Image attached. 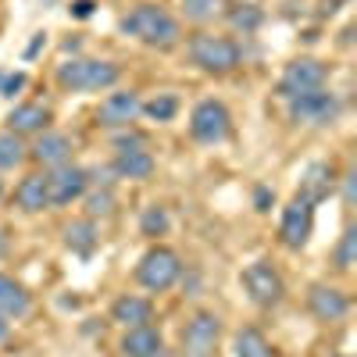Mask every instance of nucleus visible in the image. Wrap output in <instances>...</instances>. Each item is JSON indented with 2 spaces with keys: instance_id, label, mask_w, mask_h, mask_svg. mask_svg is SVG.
I'll use <instances>...</instances> for the list:
<instances>
[{
  "instance_id": "18",
  "label": "nucleus",
  "mask_w": 357,
  "mask_h": 357,
  "mask_svg": "<svg viewBox=\"0 0 357 357\" xmlns=\"http://www.w3.org/2000/svg\"><path fill=\"white\" fill-rule=\"evenodd\" d=\"M15 204H18V211H25V215L47 211V207H50V197H47V172L25 175L22 183L15 186Z\"/></svg>"
},
{
  "instance_id": "27",
  "label": "nucleus",
  "mask_w": 357,
  "mask_h": 357,
  "mask_svg": "<svg viewBox=\"0 0 357 357\" xmlns=\"http://www.w3.org/2000/svg\"><path fill=\"white\" fill-rule=\"evenodd\" d=\"M333 264L340 272H350L357 264V229H343L340 243H336V254H333Z\"/></svg>"
},
{
  "instance_id": "13",
  "label": "nucleus",
  "mask_w": 357,
  "mask_h": 357,
  "mask_svg": "<svg viewBox=\"0 0 357 357\" xmlns=\"http://www.w3.org/2000/svg\"><path fill=\"white\" fill-rule=\"evenodd\" d=\"M72 151H75V143H72L68 132L43 129L36 136V143L29 146V158H33L36 165H43V168H57V165H68L72 161Z\"/></svg>"
},
{
  "instance_id": "35",
  "label": "nucleus",
  "mask_w": 357,
  "mask_h": 357,
  "mask_svg": "<svg viewBox=\"0 0 357 357\" xmlns=\"http://www.w3.org/2000/svg\"><path fill=\"white\" fill-rule=\"evenodd\" d=\"M8 250H11V236H8V229H4V225H0V257H4Z\"/></svg>"
},
{
  "instance_id": "7",
  "label": "nucleus",
  "mask_w": 357,
  "mask_h": 357,
  "mask_svg": "<svg viewBox=\"0 0 357 357\" xmlns=\"http://www.w3.org/2000/svg\"><path fill=\"white\" fill-rule=\"evenodd\" d=\"M247 296H250V304L257 307H275L282 296H286V282L279 275V268L272 261H254L243 268V275H240Z\"/></svg>"
},
{
  "instance_id": "20",
  "label": "nucleus",
  "mask_w": 357,
  "mask_h": 357,
  "mask_svg": "<svg viewBox=\"0 0 357 357\" xmlns=\"http://www.w3.org/2000/svg\"><path fill=\"white\" fill-rule=\"evenodd\" d=\"M29 311H33V293H29L18 279L0 272V314H4L8 321H18Z\"/></svg>"
},
{
  "instance_id": "34",
  "label": "nucleus",
  "mask_w": 357,
  "mask_h": 357,
  "mask_svg": "<svg viewBox=\"0 0 357 357\" xmlns=\"http://www.w3.org/2000/svg\"><path fill=\"white\" fill-rule=\"evenodd\" d=\"M93 0H75V4H72V18H89V15H93Z\"/></svg>"
},
{
  "instance_id": "33",
  "label": "nucleus",
  "mask_w": 357,
  "mask_h": 357,
  "mask_svg": "<svg viewBox=\"0 0 357 357\" xmlns=\"http://www.w3.org/2000/svg\"><path fill=\"white\" fill-rule=\"evenodd\" d=\"M354 183H357V172L350 168V172L343 175V204H347V207H354Z\"/></svg>"
},
{
  "instance_id": "23",
  "label": "nucleus",
  "mask_w": 357,
  "mask_h": 357,
  "mask_svg": "<svg viewBox=\"0 0 357 357\" xmlns=\"http://www.w3.org/2000/svg\"><path fill=\"white\" fill-rule=\"evenodd\" d=\"M236 357H279L275 347L268 343V336L261 329H254V325H243L240 333H236Z\"/></svg>"
},
{
  "instance_id": "30",
  "label": "nucleus",
  "mask_w": 357,
  "mask_h": 357,
  "mask_svg": "<svg viewBox=\"0 0 357 357\" xmlns=\"http://www.w3.org/2000/svg\"><path fill=\"white\" fill-rule=\"evenodd\" d=\"M168 225H172V218H168L165 207H158V204H151V207L143 211V218H139L143 236H165V232H168Z\"/></svg>"
},
{
  "instance_id": "29",
  "label": "nucleus",
  "mask_w": 357,
  "mask_h": 357,
  "mask_svg": "<svg viewBox=\"0 0 357 357\" xmlns=\"http://www.w3.org/2000/svg\"><path fill=\"white\" fill-rule=\"evenodd\" d=\"M225 18H229V25H232V29H243V33H254V29L264 22V15H261L257 8H250V4L225 8Z\"/></svg>"
},
{
  "instance_id": "39",
  "label": "nucleus",
  "mask_w": 357,
  "mask_h": 357,
  "mask_svg": "<svg viewBox=\"0 0 357 357\" xmlns=\"http://www.w3.org/2000/svg\"><path fill=\"white\" fill-rule=\"evenodd\" d=\"M0 197H4V183H0Z\"/></svg>"
},
{
  "instance_id": "11",
  "label": "nucleus",
  "mask_w": 357,
  "mask_h": 357,
  "mask_svg": "<svg viewBox=\"0 0 357 357\" xmlns=\"http://www.w3.org/2000/svg\"><path fill=\"white\" fill-rule=\"evenodd\" d=\"M143 114V100H139V93L136 89H114V93H107L104 100H100V107H97V122L104 126V129H129L136 118Z\"/></svg>"
},
{
  "instance_id": "6",
  "label": "nucleus",
  "mask_w": 357,
  "mask_h": 357,
  "mask_svg": "<svg viewBox=\"0 0 357 357\" xmlns=\"http://www.w3.org/2000/svg\"><path fill=\"white\" fill-rule=\"evenodd\" d=\"M286 111H289V118L296 126H333L336 118H340V111H343V104H340V97L333 93V89H311V93H301V97H293V100H286Z\"/></svg>"
},
{
  "instance_id": "3",
  "label": "nucleus",
  "mask_w": 357,
  "mask_h": 357,
  "mask_svg": "<svg viewBox=\"0 0 357 357\" xmlns=\"http://www.w3.org/2000/svg\"><path fill=\"white\" fill-rule=\"evenodd\" d=\"M190 61L207 75H229L243 65V50L232 36L197 33V36H190Z\"/></svg>"
},
{
  "instance_id": "2",
  "label": "nucleus",
  "mask_w": 357,
  "mask_h": 357,
  "mask_svg": "<svg viewBox=\"0 0 357 357\" xmlns=\"http://www.w3.org/2000/svg\"><path fill=\"white\" fill-rule=\"evenodd\" d=\"M118 79H122V65L107 61V57H72V61L57 65V86L65 93H100Z\"/></svg>"
},
{
  "instance_id": "26",
  "label": "nucleus",
  "mask_w": 357,
  "mask_h": 357,
  "mask_svg": "<svg viewBox=\"0 0 357 357\" xmlns=\"http://www.w3.org/2000/svg\"><path fill=\"white\" fill-rule=\"evenodd\" d=\"M143 114L151 122H172L178 114V97L175 93H158L154 100H143Z\"/></svg>"
},
{
  "instance_id": "25",
  "label": "nucleus",
  "mask_w": 357,
  "mask_h": 357,
  "mask_svg": "<svg viewBox=\"0 0 357 357\" xmlns=\"http://www.w3.org/2000/svg\"><path fill=\"white\" fill-rule=\"evenodd\" d=\"M229 8V0H183V18L186 22H197V25H207L222 18Z\"/></svg>"
},
{
  "instance_id": "15",
  "label": "nucleus",
  "mask_w": 357,
  "mask_h": 357,
  "mask_svg": "<svg viewBox=\"0 0 357 357\" xmlns=\"http://www.w3.org/2000/svg\"><path fill=\"white\" fill-rule=\"evenodd\" d=\"M118 350H122V357H161L165 354V336H161V329H154L151 321L132 325V329H126Z\"/></svg>"
},
{
  "instance_id": "10",
  "label": "nucleus",
  "mask_w": 357,
  "mask_h": 357,
  "mask_svg": "<svg viewBox=\"0 0 357 357\" xmlns=\"http://www.w3.org/2000/svg\"><path fill=\"white\" fill-rule=\"evenodd\" d=\"M222 340V318L215 311H197L183 329V357H215Z\"/></svg>"
},
{
  "instance_id": "16",
  "label": "nucleus",
  "mask_w": 357,
  "mask_h": 357,
  "mask_svg": "<svg viewBox=\"0 0 357 357\" xmlns=\"http://www.w3.org/2000/svg\"><path fill=\"white\" fill-rule=\"evenodd\" d=\"M333 190H336V168H333L329 161H314V165L304 168L301 190H296V193L307 197L311 204H321V200L333 197Z\"/></svg>"
},
{
  "instance_id": "22",
  "label": "nucleus",
  "mask_w": 357,
  "mask_h": 357,
  "mask_svg": "<svg viewBox=\"0 0 357 357\" xmlns=\"http://www.w3.org/2000/svg\"><path fill=\"white\" fill-rule=\"evenodd\" d=\"M97 240H100V232H97V222L93 218H79L72 225H65V243L68 250H75L79 257H89L97 250Z\"/></svg>"
},
{
  "instance_id": "1",
  "label": "nucleus",
  "mask_w": 357,
  "mask_h": 357,
  "mask_svg": "<svg viewBox=\"0 0 357 357\" xmlns=\"http://www.w3.org/2000/svg\"><path fill=\"white\" fill-rule=\"evenodd\" d=\"M118 29H122L126 36H132L136 43L143 47H158V50H168L175 47L178 40H183V25H178V18L161 8V4H136L132 11H126L122 18H118Z\"/></svg>"
},
{
  "instance_id": "32",
  "label": "nucleus",
  "mask_w": 357,
  "mask_h": 357,
  "mask_svg": "<svg viewBox=\"0 0 357 357\" xmlns=\"http://www.w3.org/2000/svg\"><path fill=\"white\" fill-rule=\"evenodd\" d=\"M139 146H146V139L136 136V132H118L114 136V151H139Z\"/></svg>"
},
{
  "instance_id": "28",
  "label": "nucleus",
  "mask_w": 357,
  "mask_h": 357,
  "mask_svg": "<svg viewBox=\"0 0 357 357\" xmlns=\"http://www.w3.org/2000/svg\"><path fill=\"white\" fill-rule=\"evenodd\" d=\"M82 200H86V218H104V215H111L114 211V193H111V186H104V190H93V193H82Z\"/></svg>"
},
{
  "instance_id": "5",
  "label": "nucleus",
  "mask_w": 357,
  "mask_h": 357,
  "mask_svg": "<svg viewBox=\"0 0 357 357\" xmlns=\"http://www.w3.org/2000/svg\"><path fill=\"white\" fill-rule=\"evenodd\" d=\"M190 136H193L197 143H204V146L225 143V139L232 136V111H229L222 100H215V97L200 100V104L193 107V114H190Z\"/></svg>"
},
{
  "instance_id": "36",
  "label": "nucleus",
  "mask_w": 357,
  "mask_h": 357,
  "mask_svg": "<svg viewBox=\"0 0 357 357\" xmlns=\"http://www.w3.org/2000/svg\"><path fill=\"white\" fill-rule=\"evenodd\" d=\"M268 204H272V193H268V190H257V211H268Z\"/></svg>"
},
{
  "instance_id": "9",
  "label": "nucleus",
  "mask_w": 357,
  "mask_h": 357,
  "mask_svg": "<svg viewBox=\"0 0 357 357\" xmlns=\"http://www.w3.org/2000/svg\"><path fill=\"white\" fill-rule=\"evenodd\" d=\"M325 79H329V72H325V65L318 61V57H293V61L282 68L275 89H279L282 100H293L301 93H311V89H321Z\"/></svg>"
},
{
  "instance_id": "12",
  "label": "nucleus",
  "mask_w": 357,
  "mask_h": 357,
  "mask_svg": "<svg viewBox=\"0 0 357 357\" xmlns=\"http://www.w3.org/2000/svg\"><path fill=\"white\" fill-rule=\"evenodd\" d=\"M86 190H89L86 168H79V165H72V161L47 172V197H50V207H68V204L82 200Z\"/></svg>"
},
{
  "instance_id": "37",
  "label": "nucleus",
  "mask_w": 357,
  "mask_h": 357,
  "mask_svg": "<svg viewBox=\"0 0 357 357\" xmlns=\"http://www.w3.org/2000/svg\"><path fill=\"white\" fill-rule=\"evenodd\" d=\"M8 336H11V321L0 314V343H8Z\"/></svg>"
},
{
  "instance_id": "19",
  "label": "nucleus",
  "mask_w": 357,
  "mask_h": 357,
  "mask_svg": "<svg viewBox=\"0 0 357 357\" xmlns=\"http://www.w3.org/2000/svg\"><path fill=\"white\" fill-rule=\"evenodd\" d=\"M111 321H118L122 329H132V325H146L154 321V304L146 296H136V293H122L118 301L111 304Z\"/></svg>"
},
{
  "instance_id": "8",
  "label": "nucleus",
  "mask_w": 357,
  "mask_h": 357,
  "mask_svg": "<svg viewBox=\"0 0 357 357\" xmlns=\"http://www.w3.org/2000/svg\"><path fill=\"white\" fill-rule=\"evenodd\" d=\"M314 207L307 197L296 193L286 207H282V222H279V240L286 250H304L311 243V232H314Z\"/></svg>"
},
{
  "instance_id": "21",
  "label": "nucleus",
  "mask_w": 357,
  "mask_h": 357,
  "mask_svg": "<svg viewBox=\"0 0 357 357\" xmlns=\"http://www.w3.org/2000/svg\"><path fill=\"white\" fill-rule=\"evenodd\" d=\"M50 118L54 114L43 104H18L8 114V129L18 132V136H40L43 129H50Z\"/></svg>"
},
{
  "instance_id": "24",
  "label": "nucleus",
  "mask_w": 357,
  "mask_h": 357,
  "mask_svg": "<svg viewBox=\"0 0 357 357\" xmlns=\"http://www.w3.org/2000/svg\"><path fill=\"white\" fill-rule=\"evenodd\" d=\"M25 158H29V146H25V139L18 136V132H0V172H15V168H22L25 165Z\"/></svg>"
},
{
  "instance_id": "38",
  "label": "nucleus",
  "mask_w": 357,
  "mask_h": 357,
  "mask_svg": "<svg viewBox=\"0 0 357 357\" xmlns=\"http://www.w3.org/2000/svg\"><path fill=\"white\" fill-rule=\"evenodd\" d=\"M329 357H350V354H329Z\"/></svg>"
},
{
  "instance_id": "4",
  "label": "nucleus",
  "mask_w": 357,
  "mask_h": 357,
  "mask_svg": "<svg viewBox=\"0 0 357 357\" xmlns=\"http://www.w3.org/2000/svg\"><path fill=\"white\" fill-rule=\"evenodd\" d=\"M178 279H183V257H178L172 247H151L139 264H136V282L151 293H168Z\"/></svg>"
},
{
  "instance_id": "17",
  "label": "nucleus",
  "mask_w": 357,
  "mask_h": 357,
  "mask_svg": "<svg viewBox=\"0 0 357 357\" xmlns=\"http://www.w3.org/2000/svg\"><path fill=\"white\" fill-rule=\"evenodd\" d=\"M158 168L154 154L139 146V151H114V161H111V172L118 178H132V183H143V178H151Z\"/></svg>"
},
{
  "instance_id": "31",
  "label": "nucleus",
  "mask_w": 357,
  "mask_h": 357,
  "mask_svg": "<svg viewBox=\"0 0 357 357\" xmlns=\"http://www.w3.org/2000/svg\"><path fill=\"white\" fill-rule=\"evenodd\" d=\"M22 86H25V75L22 72H8L4 79H0V97H15Z\"/></svg>"
},
{
  "instance_id": "14",
  "label": "nucleus",
  "mask_w": 357,
  "mask_h": 357,
  "mask_svg": "<svg viewBox=\"0 0 357 357\" xmlns=\"http://www.w3.org/2000/svg\"><path fill=\"white\" fill-rule=\"evenodd\" d=\"M307 307L318 321H343L350 314V301H347V293L329 286V282H314L307 289Z\"/></svg>"
}]
</instances>
